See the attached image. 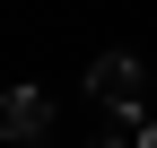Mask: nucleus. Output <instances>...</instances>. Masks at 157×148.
<instances>
[{
  "label": "nucleus",
  "mask_w": 157,
  "mask_h": 148,
  "mask_svg": "<svg viewBox=\"0 0 157 148\" xmlns=\"http://www.w3.org/2000/svg\"><path fill=\"white\" fill-rule=\"evenodd\" d=\"M44 131H52V96H44L35 79H17L9 96H0V139H17V148H35Z\"/></svg>",
  "instance_id": "nucleus-2"
},
{
  "label": "nucleus",
  "mask_w": 157,
  "mask_h": 148,
  "mask_svg": "<svg viewBox=\"0 0 157 148\" xmlns=\"http://www.w3.org/2000/svg\"><path fill=\"white\" fill-rule=\"evenodd\" d=\"M87 96L105 105L113 122H131V131H140V113H148V70H140V52H96V70H87Z\"/></svg>",
  "instance_id": "nucleus-1"
},
{
  "label": "nucleus",
  "mask_w": 157,
  "mask_h": 148,
  "mask_svg": "<svg viewBox=\"0 0 157 148\" xmlns=\"http://www.w3.org/2000/svg\"><path fill=\"white\" fill-rule=\"evenodd\" d=\"M131 148H157V113H140V131H131Z\"/></svg>",
  "instance_id": "nucleus-3"
}]
</instances>
